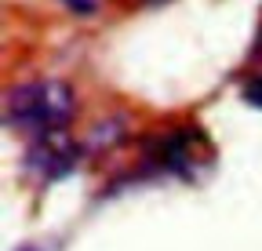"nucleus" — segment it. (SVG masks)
<instances>
[{
  "label": "nucleus",
  "instance_id": "obj_5",
  "mask_svg": "<svg viewBox=\"0 0 262 251\" xmlns=\"http://www.w3.org/2000/svg\"><path fill=\"white\" fill-rule=\"evenodd\" d=\"M66 11H73V15H95L98 11V0H62Z\"/></svg>",
  "mask_w": 262,
  "mask_h": 251
},
{
  "label": "nucleus",
  "instance_id": "obj_4",
  "mask_svg": "<svg viewBox=\"0 0 262 251\" xmlns=\"http://www.w3.org/2000/svg\"><path fill=\"white\" fill-rule=\"evenodd\" d=\"M244 102H251V106L262 109V73H255V77L244 84Z\"/></svg>",
  "mask_w": 262,
  "mask_h": 251
},
{
  "label": "nucleus",
  "instance_id": "obj_7",
  "mask_svg": "<svg viewBox=\"0 0 262 251\" xmlns=\"http://www.w3.org/2000/svg\"><path fill=\"white\" fill-rule=\"evenodd\" d=\"M146 4H164V0H146Z\"/></svg>",
  "mask_w": 262,
  "mask_h": 251
},
{
  "label": "nucleus",
  "instance_id": "obj_6",
  "mask_svg": "<svg viewBox=\"0 0 262 251\" xmlns=\"http://www.w3.org/2000/svg\"><path fill=\"white\" fill-rule=\"evenodd\" d=\"M262 55V26H258V37H255V58Z\"/></svg>",
  "mask_w": 262,
  "mask_h": 251
},
{
  "label": "nucleus",
  "instance_id": "obj_8",
  "mask_svg": "<svg viewBox=\"0 0 262 251\" xmlns=\"http://www.w3.org/2000/svg\"><path fill=\"white\" fill-rule=\"evenodd\" d=\"M22 251H37V247H22Z\"/></svg>",
  "mask_w": 262,
  "mask_h": 251
},
{
  "label": "nucleus",
  "instance_id": "obj_3",
  "mask_svg": "<svg viewBox=\"0 0 262 251\" xmlns=\"http://www.w3.org/2000/svg\"><path fill=\"white\" fill-rule=\"evenodd\" d=\"M80 164V146L66 135V131H51V135H37L29 139V149H26V175L37 178L40 186L48 182H58L62 175H70L73 168Z\"/></svg>",
  "mask_w": 262,
  "mask_h": 251
},
{
  "label": "nucleus",
  "instance_id": "obj_2",
  "mask_svg": "<svg viewBox=\"0 0 262 251\" xmlns=\"http://www.w3.org/2000/svg\"><path fill=\"white\" fill-rule=\"evenodd\" d=\"M201 164H211V142L201 128H179L149 142L146 168L153 175H175V178H196Z\"/></svg>",
  "mask_w": 262,
  "mask_h": 251
},
{
  "label": "nucleus",
  "instance_id": "obj_1",
  "mask_svg": "<svg viewBox=\"0 0 262 251\" xmlns=\"http://www.w3.org/2000/svg\"><path fill=\"white\" fill-rule=\"evenodd\" d=\"M73 113H77V91L58 77L26 80L18 87H8L4 95V124L29 139L66 131Z\"/></svg>",
  "mask_w": 262,
  "mask_h": 251
}]
</instances>
